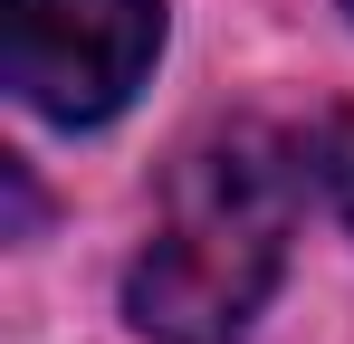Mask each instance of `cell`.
<instances>
[{"instance_id": "cell-2", "label": "cell", "mask_w": 354, "mask_h": 344, "mask_svg": "<svg viewBox=\"0 0 354 344\" xmlns=\"http://www.w3.org/2000/svg\"><path fill=\"white\" fill-rule=\"evenodd\" d=\"M163 48V0H0L10 96L48 124H106Z\"/></svg>"}, {"instance_id": "cell-4", "label": "cell", "mask_w": 354, "mask_h": 344, "mask_svg": "<svg viewBox=\"0 0 354 344\" xmlns=\"http://www.w3.org/2000/svg\"><path fill=\"white\" fill-rule=\"evenodd\" d=\"M345 10H354V0H345Z\"/></svg>"}, {"instance_id": "cell-1", "label": "cell", "mask_w": 354, "mask_h": 344, "mask_svg": "<svg viewBox=\"0 0 354 344\" xmlns=\"http://www.w3.org/2000/svg\"><path fill=\"white\" fill-rule=\"evenodd\" d=\"M288 229H297V163L278 153V134L259 124L201 134L163 182L153 239L124 278V316L153 344H239L288 268Z\"/></svg>"}, {"instance_id": "cell-3", "label": "cell", "mask_w": 354, "mask_h": 344, "mask_svg": "<svg viewBox=\"0 0 354 344\" xmlns=\"http://www.w3.org/2000/svg\"><path fill=\"white\" fill-rule=\"evenodd\" d=\"M297 163L316 172V191L345 211V229H354V106H335V115H316V134L297 144Z\"/></svg>"}]
</instances>
